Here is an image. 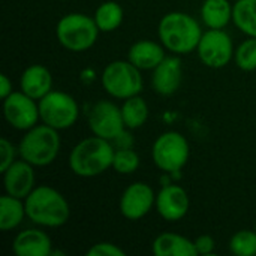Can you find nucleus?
I'll list each match as a JSON object with an SVG mask.
<instances>
[{"mask_svg":"<svg viewBox=\"0 0 256 256\" xmlns=\"http://www.w3.org/2000/svg\"><path fill=\"white\" fill-rule=\"evenodd\" d=\"M116 148L111 141L100 136H90L81 140L69 154L70 171L82 178H92L104 174L112 168Z\"/></svg>","mask_w":256,"mask_h":256,"instance_id":"nucleus-1","label":"nucleus"},{"mask_svg":"<svg viewBox=\"0 0 256 256\" xmlns=\"http://www.w3.org/2000/svg\"><path fill=\"white\" fill-rule=\"evenodd\" d=\"M202 28L200 22L186 12H170L165 14L158 27L160 44L174 54H189L196 50Z\"/></svg>","mask_w":256,"mask_h":256,"instance_id":"nucleus-2","label":"nucleus"},{"mask_svg":"<svg viewBox=\"0 0 256 256\" xmlns=\"http://www.w3.org/2000/svg\"><path fill=\"white\" fill-rule=\"evenodd\" d=\"M24 202L27 218L39 226L58 228L70 218L69 202L57 189L50 186H36Z\"/></svg>","mask_w":256,"mask_h":256,"instance_id":"nucleus-3","label":"nucleus"},{"mask_svg":"<svg viewBox=\"0 0 256 256\" xmlns=\"http://www.w3.org/2000/svg\"><path fill=\"white\" fill-rule=\"evenodd\" d=\"M60 147L58 130L44 123L26 130L18 144V154L33 166H46L56 160Z\"/></svg>","mask_w":256,"mask_h":256,"instance_id":"nucleus-4","label":"nucleus"},{"mask_svg":"<svg viewBox=\"0 0 256 256\" xmlns=\"http://www.w3.org/2000/svg\"><path fill=\"white\" fill-rule=\"evenodd\" d=\"M99 27L94 21V16L72 12L62 16L56 26V36L58 44L74 52H82L90 50L98 38Z\"/></svg>","mask_w":256,"mask_h":256,"instance_id":"nucleus-5","label":"nucleus"},{"mask_svg":"<svg viewBox=\"0 0 256 256\" xmlns=\"http://www.w3.org/2000/svg\"><path fill=\"white\" fill-rule=\"evenodd\" d=\"M100 82L104 90L110 96L124 100L141 93V69H138L129 60H114L105 66L100 76Z\"/></svg>","mask_w":256,"mask_h":256,"instance_id":"nucleus-6","label":"nucleus"},{"mask_svg":"<svg viewBox=\"0 0 256 256\" xmlns=\"http://www.w3.org/2000/svg\"><path fill=\"white\" fill-rule=\"evenodd\" d=\"M190 156L188 140L176 130L164 132L156 138L152 147L154 165L164 172H178L184 168Z\"/></svg>","mask_w":256,"mask_h":256,"instance_id":"nucleus-7","label":"nucleus"},{"mask_svg":"<svg viewBox=\"0 0 256 256\" xmlns=\"http://www.w3.org/2000/svg\"><path fill=\"white\" fill-rule=\"evenodd\" d=\"M38 104L40 120L57 130L69 129L78 120L80 106L75 98L69 93L51 90L48 94L39 99Z\"/></svg>","mask_w":256,"mask_h":256,"instance_id":"nucleus-8","label":"nucleus"},{"mask_svg":"<svg viewBox=\"0 0 256 256\" xmlns=\"http://www.w3.org/2000/svg\"><path fill=\"white\" fill-rule=\"evenodd\" d=\"M231 36L224 28H208L202 33L196 46L200 60L212 69H222L234 58Z\"/></svg>","mask_w":256,"mask_h":256,"instance_id":"nucleus-9","label":"nucleus"},{"mask_svg":"<svg viewBox=\"0 0 256 256\" xmlns=\"http://www.w3.org/2000/svg\"><path fill=\"white\" fill-rule=\"evenodd\" d=\"M4 120L16 130H28L40 120L39 104L24 92H12L3 99Z\"/></svg>","mask_w":256,"mask_h":256,"instance_id":"nucleus-10","label":"nucleus"},{"mask_svg":"<svg viewBox=\"0 0 256 256\" xmlns=\"http://www.w3.org/2000/svg\"><path fill=\"white\" fill-rule=\"evenodd\" d=\"M88 128L93 135L114 141L120 134L126 130L122 108H118L111 100L96 102L88 112Z\"/></svg>","mask_w":256,"mask_h":256,"instance_id":"nucleus-11","label":"nucleus"},{"mask_svg":"<svg viewBox=\"0 0 256 256\" xmlns=\"http://www.w3.org/2000/svg\"><path fill=\"white\" fill-rule=\"evenodd\" d=\"M156 206V195L152 186L142 182H135L128 186L120 198V213L129 220H140L150 213Z\"/></svg>","mask_w":256,"mask_h":256,"instance_id":"nucleus-12","label":"nucleus"},{"mask_svg":"<svg viewBox=\"0 0 256 256\" xmlns=\"http://www.w3.org/2000/svg\"><path fill=\"white\" fill-rule=\"evenodd\" d=\"M189 207V195L182 186L166 184L156 195V210L159 216L166 222L182 220L188 214Z\"/></svg>","mask_w":256,"mask_h":256,"instance_id":"nucleus-13","label":"nucleus"},{"mask_svg":"<svg viewBox=\"0 0 256 256\" xmlns=\"http://www.w3.org/2000/svg\"><path fill=\"white\" fill-rule=\"evenodd\" d=\"M34 166L27 160H15L3 172V184L6 194L26 200L34 189Z\"/></svg>","mask_w":256,"mask_h":256,"instance_id":"nucleus-14","label":"nucleus"},{"mask_svg":"<svg viewBox=\"0 0 256 256\" xmlns=\"http://www.w3.org/2000/svg\"><path fill=\"white\" fill-rule=\"evenodd\" d=\"M182 78H183V68L180 58L174 56H168L160 62V64H158L153 69L152 86L158 94L171 96L180 88Z\"/></svg>","mask_w":256,"mask_h":256,"instance_id":"nucleus-15","label":"nucleus"},{"mask_svg":"<svg viewBox=\"0 0 256 256\" xmlns=\"http://www.w3.org/2000/svg\"><path fill=\"white\" fill-rule=\"evenodd\" d=\"M20 88L39 100L52 90V75L44 64H30L20 76Z\"/></svg>","mask_w":256,"mask_h":256,"instance_id":"nucleus-16","label":"nucleus"},{"mask_svg":"<svg viewBox=\"0 0 256 256\" xmlns=\"http://www.w3.org/2000/svg\"><path fill=\"white\" fill-rule=\"evenodd\" d=\"M18 256H48L52 255V243L48 234L40 230L21 231L12 244Z\"/></svg>","mask_w":256,"mask_h":256,"instance_id":"nucleus-17","label":"nucleus"},{"mask_svg":"<svg viewBox=\"0 0 256 256\" xmlns=\"http://www.w3.org/2000/svg\"><path fill=\"white\" fill-rule=\"evenodd\" d=\"M165 50L166 48L164 45L154 40L141 39V40H136L129 48L128 60L141 70H153L166 57Z\"/></svg>","mask_w":256,"mask_h":256,"instance_id":"nucleus-18","label":"nucleus"},{"mask_svg":"<svg viewBox=\"0 0 256 256\" xmlns=\"http://www.w3.org/2000/svg\"><path fill=\"white\" fill-rule=\"evenodd\" d=\"M152 252L156 256H198L195 242L174 232L158 236L152 244Z\"/></svg>","mask_w":256,"mask_h":256,"instance_id":"nucleus-19","label":"nucleus"},{"mask_svg":"<svg viewBox=\"0 0 256 256\" xmlns=\"http://www.w3.org/2000/svg\"><path fill=\"white\" fill-rule=\"evenodd\" d=\"M201 18L208 28H225L232 21V4L230 0H204Z\"/></svg>","mask_w":256,"mask_h":256,"instance_id":"nucleus-20","label":"nucleus"},{"mask_svg":"<svg viewBox=\"0 0 256 256\" xmlns=\"http://www.w3.org/2000/svg\"><path fill=\"white\" fill-rule=\"evenodd\" d=\"M24 200L12 196L9 194L0 198V230L2 231H12L21 225L26 213V202Z\"/></svg>","mask_w":256,"mask_h":256,"instance_id":"nucleus-21","label":"nucleus"},{"mask_svg":"<svg viewBox=\"0 0 256 256\" xmlns=\"http://www.w3.org/2000/svg\"><path fill=\"white\" fill-rule=\"evenodd\" d=\"M232 21L242 33L256 38V0H237L232 4Z\"/></svg>","mask_w":256,"mask_h":256,"instance_id":"nucleus-22","label":"nucleus"},{"mask_svg":"<svg viewBox=\"0 0 256 256\" xmlns=\"http://www.w3.org/2000/svg\"><path fill=\"white\" fill-rule=\"evenodd\" d=\"M122 116L126 129H138L144 126L148 118V105L140 94L128 98L122 105Z\"/></svg>","mask_w":256,"mask_h":256,"instance_id":"nucleus-23","label":"nucleus"},{"mask_svg":"<svg viewBox=\"0 0 256 256\" xmlns=\"http://www.w3.org/2000/svg\"><path fill=\"white\" fill-rule=\"evenodd\" d=\"M123 8L114 2L108 0L99 4V8L94 12V21L100 32H114L117 30L123 22Z\"/></svg>","mask_w":256,"mask_h":256,"instance_id":"nucleus-24","label":"nucleus"},{"mask_svg":"<svg viewBox=\"0 0 256 256\" xmlns=\"http://www.w3.org/2000/svg\"><path fill=\"white\" fill-rule=\"evenodd\" d=\"M234 60L236 64L244 72L256 70V38L248 36V39L236 48Z\"/></svg>","mask_w":256,"mask_h":256,"instance_id":"nucleus-25","label":"nucleus"},{"mask_svg":"<svg viewBox=\"0 0 256 256\" xmlns=\"http://www.w3.org/2000/svg\"><path fill=\"white\" fill-rule=\"evenodd\" d=\"M138 166H140V156L135 150H132L130 147L116 150L114 159H112V170L116 172L128 176V174L135 172Z\"/></svg>","mask_w":256,"mask_h":256,"instance_id":"nucleus-26","label":"nucleus"},{"mask_svg":"<svg viewBox=\"0 0 256 256\" xmlns=\"http://www.w3.org/2000/svg\"><path fill=\"white\" fill-rule=\"evenodd\" d=\"M230 249L237 256H256V232L242 230L230 242Z\"/></svg>","mask_w":256,"mask_h":256,"instance_id":"nucleus-27","label":"nucleus"},{"mask_svg":"<svg viewBox=\"0 0 256 256\" xmlns=\"http://www.w3.org/2000/svg\"><path fill=\"white\" fill-rule=\"evenodd\" d=\"M87 256H126V252L114 243L100 242L87 250Z\"/></svg>","mask_w":256,"mask_h":256,"instance_id":"nucleus-28","label":"nucleus"},{"mask_svg":"<svg viewBox=\"0 0 256 256\" xmlns=\"http://www.w3.org/2000/svg\"><path fill=\"white\" fill-rule=\"evenodd\" d=\"M15 147L8 138L0 140V172L3 174L14 162H15Z\"/></svg>","mask_w":256,"mask_h":256,"instance_id":"nucleus-29","label":"nucleus"},{"mask_svg":"<svg viewBox=\"0 0 256 256\" xmlns=\"http://www.w3.org/2000/svg\"><path fill=\"white\" fill-rule=\"evenodd\" d=\"M214 248H216V242L208 234L200 236L195 240V249L198 255H212L214 252Z\"/></svg>","mask_w":256,"mask_h":256,"instance_id":"nucleus-30","label":"nucleus"},{"mask_svg":"<svg viewBox=\"0 0 256 256\" xmlns=\"http://www.w3.org/2000/svg\"><path fill=\"white\" fill-rule=\"evenodd\" d=\"M12 81L9 80L8 75L2 74L0 75V98L2 99H6L10 93H12Z\"/></svg>","mask_w":256,"mask_h":256,"instance_id":"nucleus-31","label":"nucleus"}]
</instances>
